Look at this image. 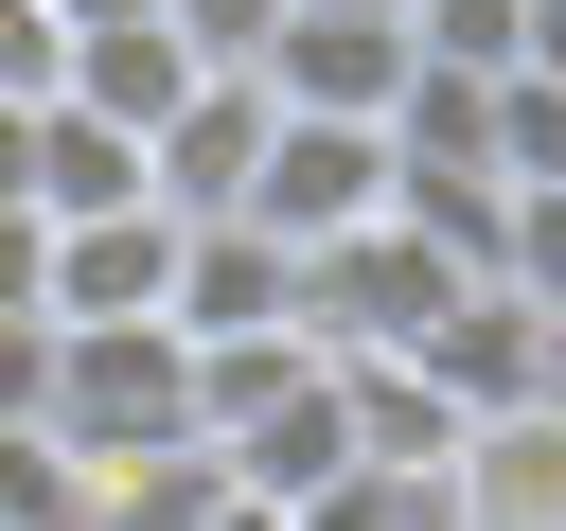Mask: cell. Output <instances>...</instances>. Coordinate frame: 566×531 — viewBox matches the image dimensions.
Returning a JSON list of instances; mask_svg holds the SVG:
<instances>
[{
  "label": "cell",
  "instance_id": "1",
  "mask_svg": "<svg viewBox=\"0 0 566 531\" xmlns=\"http://www.w3.org/2000/svg\"><path fill=\"white\" fill-rule=\"evenodd\" d=\"M88 478L142 460V442H195V354L177 319H53V407H35Z\"/></svg>",
  "mask_w": 566,
  "mask_h": 531
},
{
  "label": "cell",
  "instance_id": "2",
  "mask_svg": "<svg viewBox=\"0 0 566 531\" xmlns=\"http://www.w3.org/2000/svg\"><path fill=\"white\" fill-rule=\"evenodd\" d=\"M460 283H478V266H442L407 212H371V230L301 248V336H318V354H424V319H442Z\"/></svg>",
  "mask_w": 566,
  "mask_h": 531
},
{
  "label": "cell",
  "instance_id": "3",
  "mask_svg": "<svg viewBox=\"0 0 566 531\" xmlns=\"http://www.w3.org/2000/svg\"><path fill=\"white\" fill-rule=\"evenodd\" d=\"M265 124H283V106H265V71H195V88L142 124V195H159L177 230H195V212H248V177H265Z\"/></svg>",
  "mask_w": 566,
  "mask_h": 531
},
{
  "label": "cell",
  "instance_id": "4",
  "mask_svg": "<svg viewBox=\"0 0 566 531\" xmlns=\"http://www.w3.org/2000/svg\"><path fill=\"white\" fill-rule=\"evenodd\" d=\"M371 212H389V124H318V106H283V124H265V177H248V230L336 248V230H371Z\"/></svg>",
  "mask_w": 566,
  "mask_h": 531
},
{
  "label": "cell",
  "instance_id": "5",
  "mask_svg": "<svg viewBox=\"0 0 566 531\" xmlns=\"http://www.w3.org/2000/svg\"><path fill=\"white\" fill-rule=\"evenodd\" d=\"M248 71H265V106H318V124H389V88H407V18H336V0H283Z\"/></svg>",
  "mask_w": 566,
  "mask_h": 531
},
{
  "label": "cell",
  "instance_id": "6",
  "mask_svg": "<svg viewBox=\"0 0 566 531\" xmlns=\"http://www.w3.org/2000/svg\"><path fill=\"white\" fill-rule=\"evenodd\" d=\"M212 460H230V496H265V513H301V496L371 478V460H354V425H336V354H301L248 425H212Z\"/></svg>",
  "mask_w": 566,
  "mask_h": 531
},
{
  "label": "cell",
  "instance_id": "7",
  "mask_svg": "<svg viewBox=\"0 0 566 531\" xmlns=\"http://www.w3.org/2000/svg\"><path fill=\"white\" fill-rule=\"evenodd\" d=\"M442 513H460V531H566V389L478 407L460 460H442Z\"/></svg>",
  "mask_w": 566,
  "mask_h": 531
},
{
  "label": "cell",
  "instance_id": "8",
  "mask_svg": "<svg viewBox=\"0 0 566 531\" xmlns=\"http://www.w3.org/2000/svg\"><path fill=\"white\" fill-rule=\"evenodd\" d=\"M159 319H177V354H195V336H265V319H301V248H283V230H248V212H195V230H177Z\"/></svg>",
  "mask_w": 566,
  "mask_h": 531
},
{
  "label": "cell",
  "instance_id": "9",
  "mask_svg": "<svg viewBox=\"0 0 566 531\" xmlns=\"http://www.w3.org/2000/svg\"><path fill=\"white\" fill-rule=\"evenodd\" d=\"M53 88H71L88 124H124V142H142V124H159V106L195 88V53H177V18H159V0H106V18H71Z\"/></svg>",
  "mask_w": 566,
  "mask_h": 531
},
{
  "label": "cell",
  "instance_id": "10",
  "mask_svg": "<svg viewBox=\"0 0 566 531\" xmlns=\"http://www.w3.org/2000/svg\"><path fill=\"white\" fill-rule=\"evenodd\" d=\"M159 283H177V212L159 195H124V212H71L53 230V319H159Z\"/></svg>",
  "mask_w": 566,
  "mask_h": 531
},
{
  "label": "cell",
  "instance_id": "11",
  "mask_svg": "<svg viewBox=\"0 0 566 531\" xmlns=\"http://www.w3.org/2000/svg\"><path fill=\"white\" fill-rule=\"evenodd\" d=\"M336 425H354L371 478H442V460H460V389H442L424 354H336Z\"/></svg>",
  "mask_w": 566,
  "mask_h": 531
},
{
  "label": "cell",
  "instance_id": "12",
  "mask_svg": "<svg viewBox=\"0 0 566 531\" xmlns=\"http://www.w3.org/2000/svg\"><path fill=\"white\" fill-rule=\"evenodd\" d=\"M124 195H142V142H124V124H88L71 88H35V106H18V212H53V230H71V212H124Z\"/></svg>",
  "mask_w": 566,
  "mask_h": 531
},
{
  "label": "cell",
  "instance_id": "13",
  "mask_svg": "<svg viewBox=\"0 0 566 531\" xmlns=\"http://www.w3.org/2000/svg\"><path fill=\"white\" fill-rule=\"evenodd\" d=\"M424 372L460 389V425H478V407H531V389H548V319H531L513 283H460V301L424 319Z\"/></svg>",
  "mask_w": 566,
  "mask_h": 531
},
{
  "label": "cell",
  "instance_id": "14",
  "mask_svg": "<svg viewBox=\"0 0 566 531\" xmlns=\"http://www.w3.org/2000/svg\"><path fill=\"white\" fill-rule=\"evenodd\" d=\"M0 531H106V478L53 425H0Z\"/></svg>",
  "mask_w": 566,
  "mask_h": 531
},
{
  "label": "cell",
  "instance_id": "15",
  "mask_svg": "<svg viewBox=\"0 0 566 531\" xmlns=\"http://www.w3.org/2000/svg\"><path fill=\"white\" fill-rule=\"evenodd\" d=\"M212 496H230L212 442H142V460H106V531H195Z\"/></svg>",
  "mask_w": 566,
  "mask_h": 531
},
{
  "label": "cell",
  "instance_id": "16",
  "mask_svg": "<svg viewBox=\"0 0 566 531\" xmlns=\"http://www.w3.org/2000/svg\"><path fill=\"white\" fill-rule=\"evenodd\" d=\"M407 53H424V71H478V88H495V71L531 53V0H407Z\"/></svg>",
  "mask_w": 566,
  "mask_h": 531
},
{
  "label": "cell",
  "instance_id": "17",
  "mask_svg": "<svg viewBox=\"0 0 566 531\" xmlns=\"http://www.w3.org/2000/svg\"><path fill=\"white\" fill-rule=\"evenodd\" d=\"M495 283L548 319L566 301V177H513V212H495Z\"/></svg>",
  "mask_w": 566,
  "mask_h": 531
},
{
  "label": "cell",
  "instance_id": "18",
  "mask_svg": "<svg viewBox=\"0 0 566 531\" xmlns=\"http://www.w3.org/2000/svg\"><path fill=\"white\" fill-rule=\"evenodd\" d=\"M495 177H566V88L548 71H495Z\"/></svg>",
  "mask_w": 566,
  "mask_h": 531
},
{
  "label": "cell",
  "instance_id": "19",
  "mask_svg": "<svg viewBox=\"0 0 566 531\" xmlns=\"http://www.w3.org/2000/svg\"><path fill=\"white\" fill-rule=\"evenodd\" d=\"M159 18H177V53H195V71H248L283 0H159Z\"/></svg>",
  "mask_w": 566,
  "mask_h": 531
},
{
  "label": "cell",
  "instance_id": "20",
  "mask_svg": "<svg viewBox=\"0 0 566 531\" xmlns=\"http://www.w3.org/2000/svg\"><path fill=\"white\" fill-rule=\"evenodd\" d=\"M53 53H71V18H53V0H0V106H35Z\"/></svg>",
  "mask_w": 566,
  "mask_h": 531
},
{
  "label": "cell",
  "instance_id": "21",
  "mask_svg": "<svg viewBox=\"0 0 566 531\" xmlns=\"http://www.w3.org/2000/svg\"><path fill=\"white\" fill-rule=\"evenodd\" d=\"M35 407H53V319L0 301V425H35Z\"/></svg>",
  "mask_w": 566,
  "mask_h": 531
},
{
  "label": "cell",
  "instance_id": "22",
  "mask_svg": "<svg viewBox=\"0 0 566 531\" xmlns=\"http://www.w3.org/2000/svg\"><path fill=\"white\" fill-rule=\"evenodd\" d=\"M35 283H53V212H18V195H0V301H18V319H53Z\"/></svg>",
  "mask_w": 566,
  "mask_h": 531
},
{
  "label": "cell",
  "instance_id": "23",
  "mask_svg": "<svg viewBox=\"0 0 566 531\" xmlns=\"http://www.w3.org/2000/svg\"><path fill=\"white\" fill-rule=\"evenodd\" d=\"M513 71H548V88H566V0H531V53H513Z\"/></svg>",
  "mask_w": 566,
  "mask_h": 531
},
{
  "label": "cell",
  "instance_id": "24",
  "mask_svg": "<svg viewBox=\"0 0 566 531\" xmlns=\"http://www.w3.org/2000/svg\"><path fill=\"white\" fill-rule=\"evenodd\" d=\"M195 531H283V513H265V496H212V513H195Z\"/></svg>",
  "mask_w": 566,
  "mask_h": 531
},
{
  "label": "cell",
  "instance_id": "25",
  "mask_svg": "<svg viewBox=\"0 0 566 531\" xmlns=\"http://www.w3.org/2000/svg\"><path fill=\"white\" fill-rule=\"evenodd\" d=\"M389 531H460V513H442V478H424V496H407V513H389Z\"/></svg>",
  "mask_w": 566,
  "mask_h": 531
},
{
  "label": "cell",
  "instance_id": "26",
  "mask_svg": "<svg viewBox=\"0 0 566 531\" xmlns=\"http://www.w3.org/2000/svg\"><path fill=\"white\" fill-rule=\"evenodd\" d=\"M548 389H566V301H548Z\"/></svg>",
  "mask_w": 566,
  "mask_h": 531
},
{
  "label": "cell",
  "instance_id": "27",
  "mask_svg": "<svg viewBox=\"0 0 566 531\" xmlns=\"http://www.w3.org/2000/svg\"><path fill=\"white\" fill-rule=\"evenodd\" d=\"M336 18H407V0H336Z\"/></svg>",
  "mask_w": 566,
  "mask_h": 531
}]
</instances>
